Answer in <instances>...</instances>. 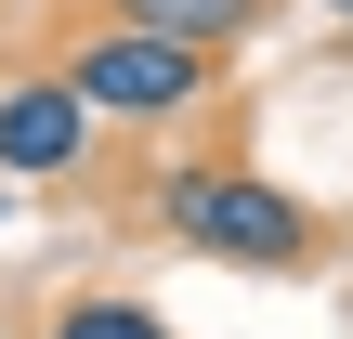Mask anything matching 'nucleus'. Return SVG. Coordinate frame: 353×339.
I'll return each mask as SVG.
<instances>
[{"instance_id":"nucleus-1","label":"nucleus","mask_w":353,"mask_h":339,"mask_svg":"<svg viewBox=\"0 0 353 339\" xmlns=\"http://www.w3.org/2000/svg\"><path fill=\"white\" fill-rule=\"evenodd\" d=\"M157 235H183L196 261H236V274H314V248H327V222H314L288 183L236 170V157L157 170Z\"/></svg>"},{"instance_id":"nucleus-4","label":"nucleus","mask_w":353,"mask_h":339,"mask_svg":"<svg viewBox=\"0 0 353 339\" xmlns=\"http://www.w3.org/2000/svg\"><path fill=\"white\" fill-rule=\"evenodd\" d=\"M118 26H170V39H196V52H236V39L262 26V0H118Z\"/></svg>"},{"instance_id":"nucleus-5","label":"nucleus","mask_w":353,"mask_h":339,"mask_svg":"<svg viewBox=\"0 0 353 339\" xmlns=\"http://www.w3.org/2000/svg\"><path fill=\"white\" fill-rule=\"evenodd\" d=\"M52 339H170V314L131 300V287H79V300L52 314Z\"/></svg>"},{"instance_id":"nucleus-6","label":"nucleus","mask_w":353,"mask_h":339,"mask_svg":"<svg viewBox=\"0 0 353 339\" xmlns=\"http://www.w3.org/2000/svg\"><path fill=\"white\" fill-rule=\"evenodd\" d=\"M327 13H341V26H353V0H327Z\"/></svg>"},{"instance_id":"nucleus-2","label":"nucleus","mask_w":353,"mask_h":339,"mask_svg":"<svg viewBox=\"0 0 353 339\" xmlns=\"http://www.w3.org/2000/svg\"><path fill=\"white\" fill-rule=\"evenodd\" d=\"M79 91H92V118H131V131H183V118H210V91H223V52H196V39H170V26H92V39H65L52 52Z\"/></svg>"},{"instance_id":"nucleus-3","label":"nucleus","mask_w":353,"mask_h":339,"mask_svg":"<svg viewBox=\"0 0 353 339\" xmlns=\"http://www.w3.org/2000/svg\"><path fill=\"white\" fill-rule=\"evenodd\" d=\"M92 131H105V118H92V91H79L65 65L0 91V170H13V183H65V170H92Z\"/></svg>"}]
</instances>
